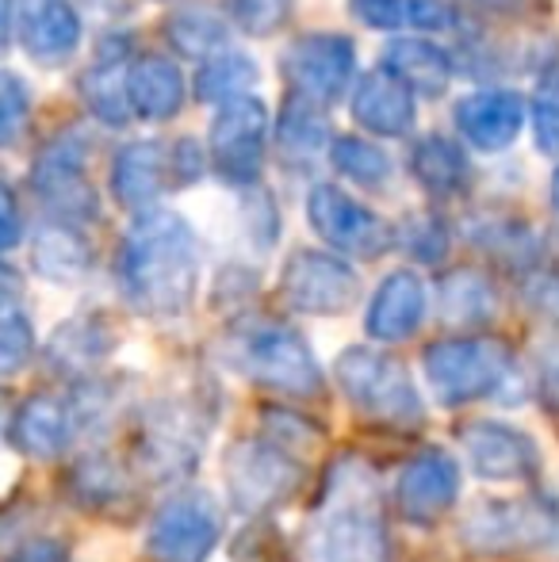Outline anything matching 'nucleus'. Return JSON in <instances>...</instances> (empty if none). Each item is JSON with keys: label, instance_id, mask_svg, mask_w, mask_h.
Returning a JSON list of instances; mask_svg holds the SVG:
<instances>
[{"label": "nucleus", "instance_id": "f257e3e1", "mask_svg": "<svg viewBox=\"0 0 559 562\" xmlns=\"http://www.w3.org/2000/svg\"><path fill=\"white\" fill-rule=\"evenodd\" d=\"M115 283L131 311L146 318L188 314L200 288V237L177 211H142L115 252Z\"/></svg>", "mask_w": 559, "mask_h": 562}, {"label": "nucleus", "instance_id": "f03ea898", "mask_svg": "<svg viewBox=\"0 0 559 562\" xmlns=\"http://www.w3.org/2000/svg\"><path fill=\"white\" fill-rule=\"evenodd\" d=\"M422 371L433 398L448 409L471 406V402H499V406H522L533 383L522 371L517 356L502 340L491 337H440L425 345Z\"/></svg>", "mask_w": 559, "mask_h": 562}, {"label": "nucleus", "instance_id": "7ed1b4c3", "mask_svg": "<svg viewBox=\"0 0 559 562\" xmlns=\"http://www.w3.org/2000/svg\"><path fill=\"white\" fill-rule=\"evenodd\" d=\"M311 562H391L376 482L357 459L345 456L329 471V494L306 536Z\"/></svg>", "mask_w": 559, "mask_h": 562}, {"label": "nucleus", "instance_id": "20e7f679", "mask_svg": "<svg viewBox=\"0 0 559 562\" xmlns=\"http://www.w3.org/2000/svg\"><path fill=\"white\" fill-rule=\"evenodd\" d=\"M223 360L249 383L291 398H318L326 386L306 337L280 318H242L223 340Z\"/></svg>", "mask_w": 559, "mask_h": 562}, {"label": "nucleus", "instance_id": "39448f33", "mask_svg": "<svg viewBox=\"0 0 559 562\" xmlns=\"http://www.w3.org/2000/svg\"><path fill=\"white\" fill-rule=\"evenodd\" d=\"M460 540L471 555L502 559L522 551L559 548V497L552 490H533L525 497H491L468 509L460 520Z\"/></svg>", "mask_w": 559, "mask_h": 562}, {"label": "nucleus", "instance_id": "423d86ee", "mask_svg": "<svg viewBox=\"0 0 559 562\" xmlns=\"http://www.w3.org/2000/svg\"><path fill=\"white\" fill-rule=\"evenodd\" d=\"M215 417L192 394L157 398L142 409L135 429V463L149 482H180L195 471Z\"/></svg>", "mask_w": 559, "mask_h": 562}, {"label": "nucleus", "instance_id": "0eeeda50", "mask_svg": "<svg viewBox=\"0 0 559 562\" xmlns=\"http://www.w3.org/2000/svg\"><path fill=\"white\" fill-rule=\"evenodd\" d=\"M334 379L349 406L360 417L380 425H395V429H411L425 422V402L414 386L411 371L395 360V356L380 352L372 345H353L337 356Z\"/></svg>", "mask_w": 559, "mask_h": 562}, {"label": "nucleus", "instance_id": "6e6552de", "mask_svg": "<svg viewBox=\"0 0 559 562\" xmlns=\"http://www.w3.org/2000/svg\"><path fill=\"white\" fill-rule=\"evenodd\" d=\"M211 169L208 146L195 138L127 142L112 161V195L127 211H154L165 192L192 188Z\"/></svg>", "mask_w": 559, "mask_h": 562}, {"label": "nucleus", "instance_id": "1a4fd4ad", "mask_svg": "<svg viewBox=\"0 0 559 562\" xmlns=\"http://www.w3.org/2000/svg\"><path fill=\"white\" fill-rule=\"evenodd\" d=\"M89 134L81 126L58 131L31 161V192L54 215V223H97L100 195L89 180Z\"/></svg>", "mask_w": 559, "mask_h": 562}, {"label": "nucleus", "instance_id": "9d476101", "mask_svg": "<svg viewBox=\"0 0 559 562\" xmlns=\"http://www.w3.org/2000/svg\"><path fill=\"white\" fill-rule=\"evenodd\" d=\"M226 494L246 517H265L303 486V463L269 437L238 440L226 451Z\"/></svg>", "mask_w": 559, "mask_h": 562}, {"label": "nucleus", "instance_id": "9b49d317", "mask_svg": "<svg viewBox=\"0 0 559 562\" xmlns=\"http://www.w3.org/2000/svg\"><path fill=\"white\" fill-rule=\"evenodd\" d=\"M272 115L257 97L231 100L215 112L208 126V161L223 184L257 188L269 154Z\"/></svg>", "mask_w": 559, "mask_h": 562}, {"label": "nucleus", "instance_id": "f8f14e48", "mask_svg": "<svg viewBox=\"0 0 559 562\" xmlns=\"http://www.w3.org/2000/svg\"><path fill=\"white\" fill-rule=\"evenodd\" d=\"M280 69L291 97L329 108L357 85V46L342 31H306L283 50Z\"/></svg>", "mask_w": 559, "mask_h": 562}, {"label": "nucleus", "instance_id": "ddd939ff", "mask_svg": "<svg viewBox=\"0 0 559 562\" xmlns=\"http://www.w3.org/2000/svg\"><path fill=\"white\" fill-rule=\"evenodd\" d=\"M306 223L334 252L376 260L395 245V226L337 184H314L306 195Z\"/></svg>", "mask_w": 559, "mask_h": 562}, {"label": "nucleus", "instance_id": "4468645a", "mask_svg": "<svg viewBox=\"0 0 559 562\" xmlns=\"http://www.w3.org/2000/svg\"><path fill=\"white\" fill-rule=\"evenodd\" d=\"M280 295L288 311L306 318H337L360 299V276L337 252L299 249L280 272Z\"/></svg>", "mask_w": 559, "mask_h": 562}, {"label": "nucleus", "instance_id": "2eb2a0df", "mask_svg": "<svg viewBox=\"0 0 559 562\" xmlns=\"http://www.w3.org/2000/svg\"><path fill=\"white\" fill-rule=\"evenodd\" d=\"M223 532V513L208 494H172L146 528V551L154 562H208Z\"/></svg>", "mask_w": 559, "mask_h": 562}, {"label": "nucleus", "instance_id": "dca6fc26", "mask_svg": "<svg viewBox=\"0 0 559 562\" xmlns=\"http://www.w3.org/2000/svg\"><path fill=\"white\" fill-rule=\"evenodd\" d=\"M460 497V463L445 448H422L411 463L399 471L395 509L406 525L433 528Z\"/></svg>", "mask_w": 559, "mask_h": 562}, {"label": "nucleus", "instance_id": "f3484780", "mask_svg": "<svg viewBox=\"0 0 559 562\" xmlns=\"http://www.w3.org/2000/svg\"><path fill=\"white\" fill-rule=\"evenodd\" d=\"M460 445L471 474H479L483 482H533L540 471L537 440L506 422L483 417V422L463 425Z\"/></svg>", "mask_w": 559, "mask_h": 562}, {"label": "nucleus", "instance_id": "a211bd4d", "mask_svg": "<svg viewBox=\"0 0 559 562\" xmlns=\"http://www.w3.org/2000/svg\"><path fill=\"white\" fill-rule=\"evenodd\" d=\"M525 119H529V100L517 89H476L452 108V123L463 146L479 154H506L525 131Z\"/></svg>", "mask_w": 559, "mask_h": 562}, {"label": "nucleus", "instance_id": "6ab92c4d", "mask_svg": "<svg viewBox=\"0 0 559 562\" xmlns=\"http://www.w3.org/2000/svg\"><path fill=\"white\" fill-rule=\"evenodd\" d=\"M81 15L69 0H15V38L38 66H66L81 46Z\"/></svg>", "mask_w": 559, "mask_h": 562}, {"label": "nucleus", "instance_id": "aec40b11", "mask_svg": "<svg viewBox=\"0 0 559 562\" xmlns=\"http://www.w3.org/2000/svg\"><path fill=\"white\" fill-rule=\"evenodd\" d=\"M425 311H429L425 280L411 268H399V272L383 276V283L376 288L372 303L365 311V334L380 340V345H399V340L418 334Z\"/></svg>", "mask_w": 559, "mask_h": 562}, {"label": "nucleus", "instance_id": "412c9836", "mask_svg": "<svg viewBox=\"0 0 559 562\" xmlns=\"http://www.w3.org/2000/svg\"><path fill=\"white\" fill-rule=\"evenodd\" d=\"M349 112L360 131L376 134V138H406L418 123V97L391 74L372 69L353 85Z\"/></svg>", "mask_w": 559, "mask_h": 562}, {"label": "nucleus", "instance_id": "4be33fe9", "mask_svg": "<svg viewBox=\"0 0 559 562\" xmlns=\"http://www.w3.org/2000/svg\"><path fill=\"white\" fill-rule=\"evenodd\" d=\"M74 437V409H69V398H58V394H31L12 414V425H8L12 448L27 459H43V463L66 456Z\"/></svg>", "mask_w": 559, "mask_h": 562}, {"label": "nucleus", "instance_id": "5701e85b", "mask_svg": "<svg viewBox=\"0 0 559 562\" xmlns=\"http://www.w3.org/2000/svg\"><path fill=\"white\" fill-rule=\"evenodd\" d=\"M380 69L395 77L399 85H406L414 97L437 100V97H445L448 81H452L456 58L448 50H440L433 38L403 35V38H391V43L383 46Z\"/></svg>", "mask_w": 559, "mask_h": 562}, {"label": "nucleus", "instance_id": "b1692460", "mask_svg": "<svg viewBox=\"0 0 559 562\" xmlns=\"http://www.w3.org/2000/svg\"><path fill=\"white\" fill-rule=\"evenodd\" d=\"M115 348V329L108 326L100 314H77V318L62 322L51 334V345H46V363L51 371L66 379H89L100 363L112 356Z\"/></svg>", "mask_w": 559, "mask_h": 562}, {"label": "nucleus", "instance_id": "393cba45", "mask_svg": "<svg viewBox=\"0 0 559 562\" xmlns=\"http://www.w3.org/2000/svg\"><path fill=\"white\" fill-rule=\"evenodd\" d=\"M188 81L180 66L165 54H138L127 66V100L131 115L146 123H165L185 108Z\"/></svg>", "mask_w": 559, "mask_h": 562}, {"label": "nucleus", "instance_id": "a878e982", "mask_svg": "<svg viewBox=\"0 0 559 562\" xmlns=\"http://www.w3.org/2000/svg\"><path fill=\"white\" fill-rule=\"evenodd\" d=\"M66 494L85 513H120L123 505L135 502V482L120 459L104 456V451H89L69 467Z\"/></svg>", "mask_w": 559, "mask_h": 562}, {"label": "nucleus", "instance_id": "bb28decb", "mask_svg": "<svg viewBox=\"0 0 559 562\" xmlns=\"http://www.w3.org/2000/svg\"><path fill=\"white\" fill-rule=\"evenodd\" d=\"M411 177L433 200H460L468 195L476 169L460 142L445 138V134H425L411 146Z\"/></svg>", "mask_w": 559, "mask_h": 562}, {"label": "nucleus", "instance_id": "cd10ccee", "mask_svg": "<svg viewBox=\"0 0 559 562\" xmlns=\"http://www.w3.org/2000/svg\"><path fill=\"white\" fill-rule=\"evenodd\" d=\"M437 311L456 329H483L499 318V288L479 268H452L437 283Z\"/></svg>", "mask_w": 559, "mask_h": 562}, {"label": "nucleus", "instance_id": "c85d7f7f", "mask_svg": "<svg viewBox=\"0 0 559 562\" xmlns=\"http://www.w3.org/2000/svg\"><path fill=\"white\" fill-rule=\"evenodd\" d=\"M31 268L51 283H81L92 272V245L69 223H46L31 237Z\"/></svg>", "mask_w": 559, "mask_h": 562}, {"label": "nucleus", "instance_id": "c756f323", "mask_svg": "<svg viewBox=\"0 0 559 562\" xmlns=\"http://www.w3.org/2000/svg\"><path fill=\"white\" fill-rule=\"evenodd\" d=\"M468 241L476 249H483L491 260L514 268V272H537L540 257H545V241L525 218H510V215H491V218H476L468 226Z\"/></svg>", "mask_w": 559, "mask_h": 562}, {"label": "nucleus", "instance_id": "7c9ffc66", "mask_svg": "<svg viewBox=\"0 0 559 562\" xmlns=\"http://www.w3.org/2000/svg\"><path fill=\"white\" fill-rule=\"evenodd\" d=\"M272 138H277V149L291 161H311L318 154H329V142H334V131H329L326 108L311 104L303 97H288L272 123Z\"/></svg>", "mask_w": 559, "mask_h": 562}, {"label": "nucleus", "instance_id": "2f4dec72", "mask_svg": "<svg viewBox=\"0 0 559 562\" xmlns=\"http://www.w3.org/2000/svg\"><path fill=\"white\" fill-rule=\"evenodd\" d=\"M165 38H169V46L180 58L208 61L226 50V43H231V23L219 12H211L208 4H185L165 20Z\"/></svg>", "mask_w": 559, "mask_h": 562}, {"label": "nucleus", "instance_id": "473e14b6", "mask_svg": "<svg viewBox=\"0 0 559 562\" xmlns=\"http://www.w3.org/2000/svg\"><path fill=\"white\" fill-rule=\"evenodd\" d=\"M127 66L120 54L104 50L97 58V66L81 74V100L100 119L104 126H123L131 119V100H127Z\"/></svg>", "mask_w": 559, "mask_h": 562}, {"label": "nucleus", "instance_id": "72a5a7b5", "mask_svg": "<svg viewBox=\"0 0 559 562\" xmlns=\"http://www.w3.org/2000/svg\"><path fill=\"white\" fill-rule=\"evenodd\" d=\"M257 81H261L257 61L249 58V54L226 46L223 54L200 61V74H195V100L223 108V104H231V100L249 97V89H254Z\"/></svg>", "mask_w": 559, "mask_h": 562}, {"label": "nucleus", "instance_id": "f704fd0d", "mask_svg": "<svg viewBox=\"0 0 559 562\" xmlns=\"http://www.w3.org/2000/svg\"><path fill=\"white\" fill-rule=\"evenodd\" d=\"M326 157L345 180L368 188V192H380V188H388V180L395 177V161H391L388 149L368 138H357V134H334Z\"/></svg>", "mask_w": 559, "mask_h": 562}, {"label": "nucleus", "instance_id": "c9c22d12", "mask_svg": "<svg viewBox=\"0 0 559 562\" xmlns=\"http://www.w3.org/2000/svg\"><path fill=\"white\" fill-rule=\"evenodd\" d=\"M395 245L411 252L418 265H440L452 249V229L433 211H418V215H406L395 226Z\"/></svg>", "mask_w": 559, "mask_h": 562}, {"label": "nucleus", "instance_id": "e433bc0d", "mask_svg": "<svg viewBox=\"0 0 559 562\" xmlns=\"http://www.w3.org/2000/svg\"><path fill=\"white\" fill-rule=\"evenodd\" d=\"M31 119V89L20 74L0 69V149H15Z\"/></svg>", "mask_w": 559, "mask_h": 562}, {"label": "nucleus", "instance_id": "4c0bfd02", "mask_svg": "<svg viewBox=\"0 0 559 562\" xmlns=\"http://www.w3.org/2000/svg\"><path fill=\"white\" fill-rule=\"evenodd\" d=\"M35 356V326L27 314L15 311L0 314V375H15Z\"/></svg>", "mask_w": 559, "mask_h": 562}, {"label": "nucleus", "instance_id": "58836bf2", "mask_svg": "<svg viewBox=\"0 0 559 562\" xmlns=\"http://www.w3.org/2000/svg\"><path fill=\"white\" fill-rule=\"evenodd\" d=\"M226 4H231V20L257 38L280 31L295 12V0H226Z\"/></svg>", "mask_w": 559, "mask_h": 562}, {"label": "nucleus", "instance_id": "ea45409f", "mask_svg": "<svg viewBox=\"0 0 559 562\" xmlns=\"http://www.w3.org/2000/svg\"><path fill=\"white\" fill-rule=\"evenodd\" d=\"M349 15L368 31L411 27V0H349Z\"/></svg>", "mask_w": 559, "mask_h": 562}, {"label": "nucleus", "instance_id": "a19ab883", "mask_svg": "<svg viewBox=\"0 0 559 562\" xmlns=\"http://www.w3.org/2000/svg\"><path fill=\"white\" fill-rule=\"evenodd\" d=\"M522 299L537 318H545L548 326L559 329V272L556 268H537L525 276Z\"/></svg>", "mask_w": 559, "mask_h": 562}, {"label": "nucleus", "instance_id": "79ce46f5", "mask_svg": "<svg viewBox=\"0 0 559 562\" xmlns=\"http://www.w3.org/2000/svg\"><path fill=\"white\" fill-rule=\"evenodd\" d=\"M265 429H269V440L280 448L291 445H314L322 437L318 425H311L303 414H291V409H265Z\"/></svg>", "mask_w": 559, "mask_h": 562}, {"label": "nucleus", "instance_id": "37998d69", "mask_svg": "<svg viewBox=\"0 0 559 562\" xmlns=\"http://www.w3.org/2000/svg\"><path fill=\"white\" fill-rule=\"evenodd\" d=\"M533 386H537V398L559 414V337L540 340L533 360Z\"/></svg>", "mask_w": 559, "mask_h": 562}, {"label": "nucleus", "instance_id": "c03bdc74", "mask_svg": "<svg viewBox=\"0 0 559 562\" xmlns=\"http://www.w3.org/2000/svg\"><path fill=\"white\" fill-rule=\"evenodd\" d=\"M460 12L452 0H411V27L422 35H437V31H452Z\"/></svg>", "mask_w": 559, "mask_h": 562}, {"label": "nucleus", "instance_id": "a18cd8bd", "mask_svg": "<svg viewBox=\"0 0 559 562\" xmlns=\"http://www.w3.org/2000/svg\"><path fill=\"white\" fill-rule=\"evenodd\" d=\"M0 562H74V559H69V548L58 536H27V540L15 543Z\"/></svg>", "mask_w": 559, "mask_h": 562}, {"label": "nucleus", "instance_id": "49530a36", "mask_svg": "<svg viewBox=\"0 0 559 562\" xmlns=\"http://www.w3.org/2000/svg\"><path fill=\"white\" fill-rule=\"evenodd\" d=\"M529 119H533V138H537V149L548 157H559V108L548 104V100L533 97L529 104Z\"/></svg>", "mask_w": 559, "mask_h": 562}, {"label": "nucleus", "instance_id": "de8ad7c7", "mask_svg": "<svg viewBox=\"0 0 559 562\" xmlns=\"http://www.w3.org/2000/svg\"><path fill=\"white\" fill-rule=\"evenodd\" d=\"M23 241V211L20 200H15L12 184L0 180V252L15 249Z\"/></svg>", "mask_w": 559, "mask_h": 562}, {"label": "nucleus", "instance_id": "09e8293b", "mask_svg": "<svg viewBox=\"0 0 559 562\" xmlns=\"http://www.w3.org/2000/svg\"><path fill=\"white\" fill-rule=\"evenodd\" d=\"M20 295H23V276L15 272L12 265L0 260V314L15 311V306H20Z\"/></svg>", "mask_w": 559, "mask_h": 562}, {"label": "nucleus", "instance_id": "8fccbe9b", "mask_svg": "<svg viewBox=\"0 0 559 562\" xmlns=\"http://www.w3.org/2000/svg\"><path fill=\"white\" fill-rule=\"evenodd\" d=\"M15 35V0H0V54L8 50Z\"/></svg>", "mask_w": 559, "mask_h": 562}, {"label": "nucleus", "instance_id": "3c124183", "mask_svg": "<svg viewBox=\"0 0 559 562\" xmlns=\"http://www.w3.org/2000/svg\"><path fill=\"white\" fill-rule=\"evenodd\" d=\"M537 100H548V104H556V108H559V69H552V74L540 77Z\"/></svg>", "mask_w": 559, "mask_h": 562}, {"label": "nucleus", "instance_id": "603ef678", "mask_svg": "<svg viewBox=\"0 0 559 562\" xmlns=\"http://www.w3.org/2000/svg\"><path fill=\"white\" fill-rule=\"evenodd\" d=\"M548 200H552V211L559 215V169L552 172V184H548Z\"/></svg>", "mask_w": 559, "mask_h": 562}, {"label": "nucleus", "instance_id": "864d4df0", "mask_svg": "<svg viewBox=\"0 0 559 562\" xmlns=\"http://www.w3.org/2000/svg\"><path fill=\"white\" fill-rule=\"evenodd\" d=\"M0 402H4V391H0Z\"/></svg>", "mask_w": 559, "mask_h": 562}]
</instances>
